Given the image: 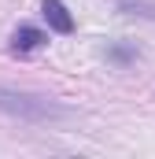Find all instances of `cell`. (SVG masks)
Wrapping results in <instances>:
<instances>
[{"label": "cell", "mask_w": 155, "mask_h": 159, "mask_svg": "<svg viewBox=\"0 0 155 159\" xmlns=\"http://www.w3.org/2000/svg\"><path fill=\"white\" fill-rule=\"evenodd\" d=\"M0 115H11L19 122H33V126H52V122L74 119V111L63 107L59 100L22 93V89H7V85H0Z\"/></svg>", "instance_id": "obj_1"}, {"label": "cell", "mask_w": 155, "mask_h": 159, "mask_svg": "<svg viewBox=\"0 0 155 159\" xmlns=\"http://www.w3.org/2000/svg\"><path fill=\"white\" fill-rule=\"evenodd\" d=\"M44 44H48V34L37 30V26H30V22L15 26V34H11V52L15 56H30V52H37Z\"/></svg>", "instance_id": "obj_2"}, {"label": "cell", "mask_w": 155, "mask_h": 159, "mask_svg": "<svg viewBox=\"0 0 155 159\" xmlns=\"http://www.w3.org/2000/svg\"><path fill=\"white\" fill-rule=\"evenodd\" d=\"M41 15H44L48 30H55V34H74V15L67 11L63 0H41Z\"/></svg>", "instance_id": "obj_3"}, {"label": "cell", "mask_w": 155, "mask_h": 159, "mask_svg": "<svg viewBox=\"0 0 155 159\" xmlns=\"http://www.w3.org/2000/svg\"><path fill=\"white\" fill-rule=\"evenodd\" d=\"M115 7L129 19H155V4L152 0H115Z\"/></svg>", "instance_id": "obj_4"}, {"label": "cell", "mask_w": 155, "mask_h": 159, "mask_svg": "<svg viewBox=\"0 0 155 159\" xmlns=\"http://www.w3.org/2000/svg\"><path fill=\"white\" fill-rule=\"evenodd\" d=\"M137 56H140V52H137L133 44H118V41L104 48V59H107V63H115V67H129Z\"/></svg>", "instance_id": "obj_5"}]
</instances>
